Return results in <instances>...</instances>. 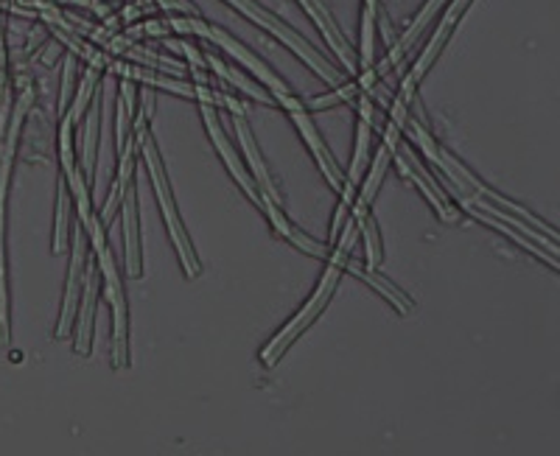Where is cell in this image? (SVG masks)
I'll return each mask as SVG.
<instances>
[{"instance_id": "6da1fadb", "label": "cell", "mask_w": 560, "mask_h": 456, "mask_svg": "<svg viewBox=\"0 0 560 456\" xmlns=\"http://www.w3.org/2000/svg\"><path fill=\"white\" fill-rule=\"evenodd\" d=\"M357 233H359L357 222H348V227L342 230V238H339V247L334 249L331 260H328V269H325L323 283H319L317 294H314V297L306 303V308L300 311L298 317H294L292 323L280 330L272 342L261 350V362L267 364V367L269 364L278 362V355L283 353L289 344H292V339H298V336L303 334L308 325H312V319L317 317L319 311H323V305L328 303V297H331V292H334V285H337V280H339V272H342V267H348V255H350V247H353V238H357Z\"/></svg>"}, {"instance_id": "7a4b0ae2", "label": "cell", "mask_w": 560, "mask_h": 456, "mask_svg": "<svg viewBox=\"0 0 560 456\" xmlns=\"http://www.w3.org/2000/svg\"><path fill=\"white\" fill-rule=\"evenodd\" d=\"M168 26H172L174 32H179V34H199V37L210 39V43H217L222 51H228L230 57L238 59V62H242L244 68L249 70V73H255V77L261 79V82L267 84L269 90H272L275 102H278L280 107H287L289 115L300 113V109H303V104H300L298 98L289 93L287 84L280 82V79L275 77L272 70H269L267 65L261 62V59L253 57V54H249L242 43H236V39L230 37V34H224L222 28L210 26V23H205V20H199V17H172V20H168Z\"/></svg>"}, {"instance_id": "3957f363", "label": "cell", "mask_w": 560, "mask_h": 456, "mask_svg": "<svg viewBox=\"0 0 560 456\" xmlns=\"http://www.w3.org/2000/svg\"><path fill=\"white\" fill-rule=\"evenodd\" d=\"M143 124H147V121H143V118H138L135 129H138V143H140V149H143V160H147V168H149V174H152L154 194H158V202H160V208H163V215H166L168 233H172L174 247H177V253H179V260H183L185 274H188V278H197L199 264H197V258H194V249H191V244H188V235H185L183 222L177 219V210H174L172 190H168L166 174H163V165H160L158 152H154V143L149 140L147 127H143Z\"/></svg>"}, {"instance_id": "277c9868", "label": "cell", "mask_w": 560, "mask_h": 456, "mask_svg": "<svg viewBox=\"0 0 560 456\" xmlns=\"http://www.w3.org/2000/svg\"><path fill=\"white\" fill-rule=\"evenodd\" d=\"M90 233V242H93V249H96L98 269H102L104 285H107V300L113 303L115 311V328H113V364L115 367H124L127 364V300H124L121 278L115 272L113 253L107 247V238H104V227L98 219L84 227Z\"/></svg>"}, {"instance_id": "5b68a950", "label": "cell", "mask_w": 560, "mask_h": 456, "mask_svg": "<svg viewBox=\"0 0 560 456\" xmlns=\"http://www.w3.org/2000/svg\"><path fill=\"white\" fill-rule=\"evenodd\" d=\"M32 93L26 98H20L18 109H14L12 129H9L7 140H3V152H0V342H9V319H7V255H3V219H7V188H9V168H12L14 143H18V129L23 121Z\"/></svg>"}, {"instance_id": "8992f818", "label": "cell", "mask_w": 560, "mask_h": 456, "mask_svg": "<svg viewBox=\"0 0 560 456\" xmlns=\"http://www.w3.org/2000/svg\"><path fill=\"white\" fill-rule=\"evenodd\" d=\"M228 3H230V7H236L242 14H247L249 20H255V23H258V26H261V28H267L269 34H275V37H278L280 43L289 45V48H292V51L298 54V57L303 59V62H306L308 68L314 70V73H319V77L325 79V82H331V84L337 82V77H334V68H331V65L323 62V59H319L317 54L312 51V45H308L303 37H298V34H294L292 28L283 26L280 20H275L272 14L261 12V9L255 7L253 0H228Z\"/></svg>"}, {"instance_id": "52a82bcc", "label": "cell", "mask_w": 560, "mask_h": 456, "mask_svg": "<svg viewBox=\"0 0 560 456\" xmlns=\"http://www.w3.org/2000/svg\"><path fill=\"white\" fill-rule=\"evenodd\" d=\"M222 104H228L230 113H233V127H236V135H238V143H242V152L247 154V163L249 168H253L255 179H258V185H261L264 197L272 199L275 204H278V190H275L272 179H269L267 168H264L261 163V154H258V149H255V140H253V132H249V127L244 124V115H242V104L236 102V98H230V95H222Z\"/></svg>"}, {"instance_id": "ba28073f", "label": "cell", "mask_w": 560, "mask_h": 456, "mask_svg": "<svg viewBox=\"0 0 560 456\" xmlns=\"http://www.w3.org/2000/svg\"><path fill=\"white\" fill-rule=\"evenodd\" d=\"M468 3H471V0H454L452 7H448L446 17L440 20V26H438V32H434L432 43L427 45V51L420 54V59H418V62H415V68L409 70L407 79H404V82H401L404 90H412V93H415V87H418V82H420V79H423V73H427V70H429V65H432L434 57H438L440 45L446 43L448 32H452V28H454V23H457V20H459V14H463L465 9H468Z\"/></svg>"}, {"instance_id": "9c48e42d", "label": "cell", "mask_w": 560, "mask_h": 456, "mask_svg": "<svg viewBox=\"0 0 560 456\" xmlns=\"http://www.w3.org/2000/svg\"><path fill=\"white\" fill-rule=\"evenodd\" d=\"M202 118H205V127H208L210 138H213V143H217L219 154H222V157H224V163H228L230 174H233V177H236V183L242 185V188H244V194H247V197L253 199L255 204H258V194H255V185H253V179L247 177V172H244V165L238 163L236 152H233V149H230L228 138H224V132H222V124H219V118H217V109L210 107V104H202Z\"/></svg>"}, {"instance_id": "30bf717a", "label": "cell", "mask_w": 560, "mask_h": 456, "mask_svg": "<svg viewBox=\"0 0 560 456\" xmlns=\"http://www.w3.org/2000/svg\"><path fill=\"white\" fill-rule=\"evenodd\" d=\"M82 264H84V235L82 230H77V233H73V260H70L68 289H65L62 319H59V328H57L59 339L68 336L70 323H73V311H77V300H79V283H82Z\"/></svg>"}, {"instance_id": "8fae6325", "label": "cell", "mask_w": 560, "mask_h": 456, "mask_svg": "<svg viewBox=\"0 0 560 456\" xmlns=\"http://www.w3.org/2000/svg\"><path fill=\"white\" fill-rule=\"evenodd\" d=\"M292 121L298 124L300 135H303V138H306L308 149H312L314 160H317V163H319V168H323L325 179H328V183H331V188L342 190V183H345V179H342V174H339V168H337V163H334V160H331V154L325 152L323 140H319L317 129L312 127V121H308L306 109H300V113H292Z\"/></svg>"}, {"instance_id": "7c38bea8", "label": "cell", "mask_w": 560, "mask_h": 456, "mask_svg": "<svg viewBox=\"0 0 560 456\" xmlns=\"http://www.w3.org/2000/svg\"><path fill=\"white\" fill-rule=\"evenodd\" d=\"M300 3H303V9H306V12H308V17H312L314 23H317L319 32L325 34V39H328V45H331L334 51H337L339 62H342L345 68H348V73H357V62H353V57H350L345 39L339 37L337 23H334V20H331V14L325 12V7H319V0H300Z\"/></svg>"}, {"instance_id": "4fadbf2b", "label": "cell", "mask_w": 560, "mask_h": 456, "mask_svg": "<svg viewBox=\"0 0 560 456\" xmlns=\"http://www.w3.org/2000/svg\"><path fill=\"white\" fill-rule=\"evenodd\" d=\"M443 3H446V0H429L427 7H423V12H420L418 17L412 20V26L407 28V34H404V37L393 45V51H389V57L384 59L382 65H378V73H382V70H389V68H393V65L398 62V59H401L404 54L409 51V48H412L415 39H418L420 34H423V28H427V23H429V20L434 17V12H438V9L443 7ZM378 73H376V77H378Z\"/></svg>"}, {"instance_id": "5bb4252c", "label": "cell", "mask_w": 560, "mask_h": 456, "mask_svg": "<svg viewBox=\"0 0 560 456\" xmlns=\"http://www.w3.org/2000/svg\"><path fill=\"white\" fill-rule=\"evenodd\" d=\"M96 294H98V280L90 264L88 280H84V308L79 317V334H77V350L88 353L90 350V336H93V311H96Z\"/></svg>"}, {"instance_id": "9a60e30c", "label": "cell", "mask_w": 560, "mask_h": 456, "mask_svg": "<svg viewBox=\"0 0 560 456\" xmlns=\"http://www.w3.org/2000/svg\"><path fill=\"white\" fill-rule=\"evenodd\" d=\"M124 238H127V272L140 278V242H138V215H135L132 194H124Z\"/></svg>"}, {"instance_id": "2e32d148", "label": "cell", "mask_w": 560, "mask_h": 456, "mask_svg": "<svg viewBox=\"0 0 560 456\" xmlns=\"http://www.w3.org/2000/svg\"><path fill=\"white\" fill-rule=\"evenodd\" d=\"M135 143H138V135L132 132V138H129V147L124 149V154H121V172H118V179H115V185H113V190H109L107 202H104V208H102V219H104V222H109V219H113V210L118 208V199H121L124 194H127V188H129V174H132Z\"/></svg>"}, {"instance_id": "e0dca14e", "label": "cell", "mask_w": 560, "mask_h": 456, "mask_svg": "<svg viewBox=\"0 0 560 456\" xmlns=\"http://www.w3.org/2000/svg\"><path fill=\"white\" fill-rule=\"evenodd\" d=\"M350 272L357 274V278H362V280H368L370 285H373V289H378V292L384 294V297L389 300V303L395 305V308L401 311V314H407V311H412V303H409L407 300V294H401L398 292V289H395V285H389L387 280H382V278H376V274L370 272V269H364V267H359V264H350Z\"/></svg>"}, {"instance_id": "ac0fdd59", "label": "cell", "mask_w": 560, "mask_h": 456, "mask_svg": "<svg viewBox=\"0 0 560 456\" xmlns=\"http://www.w3.org/2000/svg\"><path fill=\"white\" fill-rule=\"evenodd\" d=\"M208 62H210V68L217 70L219 77H222V79H228L230 84H236V87L242 90V93L253 95L255 102H261V104H272V98H269V95H264V90H258V87H255V84H249L247 79H244V77H238V73H236V70H233V68H224V65H222V59H217V57H208Z\"/></svg>"}, {"instance_id": "d6986e66", "label": "cell", "mask_w": 560, "mask_h": 456, "mask_svg": "<svg viewBox=\"0 0 560 456\" xmlns=\"http://www.w3.org/2000/svg\"><path fill=\"white\" fill-rule=\"evenodd\" d=\"M398 172H401L404 177H409V179H412V183L418 185V188L423 190V194H427V199H429V202H432L434 208H438L440 219H446V222H452V219H454V210H448V208H446V202H443V199H440L438 194H434V190L429 188V179H423V177H420V174L415 172L412 165H409V163H404V160H401V163H398Z\"/></svg>"}, {"instance_id": "ffe728a7", "label": "cell", "mask_w": 560, "mask_h": 456, "mask_svg": "<svg viewBox=\"0 0 560 456\" xmlns=\"http://www.w3.org/2000/svg\"><path fill=\"white\" fill-rule=\"evenodd\" d=\"M90 124L88 132H84V172L93 179V165H96V127H98V102L90 109Z\"/></svg>"}, {"instance_id": "44dd1931", "label": "cell", "mask_w": 560, "mask_h": 456, "mask_svg": "<svg viewBox=\"0 0 560 456\" xmlns=\"http://www.w3.org/2000/svg\"><path fill=\"white\" fill-rule=\"evenodd\" d=\"M65 244H68V194H65V185H59L57 238H54V253H62Z\"/></svg>"}, {"instance_id": "7402d4cb", "label": "cell", "mask_w": 560, "mask_h": 456, "mask_svg": "<svg viewBox=\"0 0 560 456\" xmlns=\"http://www.w3.org/2000/svg\"><path fill=\"white\" fill-rule=\"evenodd\" d=\"M93 82H96V68L88 70L82 79V84H79L77 102H73V107H70V113H68L70 121H79V118H82L84 107H88V102H90V93H93Z\"/></svg>"}, {"instance_id": "603a6c76", "label": "cell", "mask_w": 560, "mask_h": 456, "mask_svg": "<svg viewBox=\"0 0 560 456\" xmlns=\"http://www.w3.org/2000/svg\"><path fill=\"white\" fill-rule=\"evenodd\" d=\"M359 224L364 227V244H368V260L370 267H378L382 264V249H378V235H376V224H373V219H370L368 213L359 219Z\"/></svg>"}]
</instances>
